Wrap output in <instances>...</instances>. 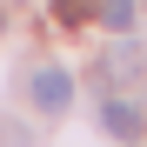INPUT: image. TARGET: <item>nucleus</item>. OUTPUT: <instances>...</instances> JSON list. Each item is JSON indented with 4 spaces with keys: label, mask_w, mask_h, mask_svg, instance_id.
I'll list each match as a JSON object with an SVG mask.
<instances>
[{
    "label": "nucleus",
    "mask_w": 147,
    "mask_h": 147,
    "mask_svg": "<svg viewBox=\"0 0 147 147\" xmlns=\"http://www.w3.org/2000/svg\"><path fill=\"white\" fill-rule=\"evenodd\" d=\"M94 74H100V80H127V74H140V47H134V40H120V47H114V54L94 67Z\"/></svg>",
    "instance_id": "7ed1b4c3"
},
{
    "label": "nucleus",
    "mask_w": 147,
    "mask_h": 147,
    "mask_svg": "<svg viewBox=\"0 0 147 147\" xmlns=\"http://www.w3.org/2000/svg\"><path fill=\"white\" fill-rule=\"evenodd\" d=\"M100 13V0H54V20L60 27H80V20H94Z\"/></svg>",
    "instance_id": "20e7f679"
},
{
    "label": "nucleus",
    "mask_w": 147,
    "mask_h": 147,
    "mask_svg": "<svg viewBox=\"0 0 147 147\" xmlns=\"http://www.w3.org/2000/svg\"><path fill=\"white\" fill-rule=\"evenodd\" d=\"M94 20L114 27V34H127V27H134V0H100V13H94Z\"/></svg>",
    "instance_id": "39448f33"
},
{
    "label": "nucleus",
    "mask_w": 147,
    "mask_h": 147,
    "mask_svg": "<svg viewBox=\"0 0 147 147\" xmlns=\"http://www.w3.org/2000/svg\"><path fill=\"white\" fill-rule=\"evenodd\" d=\"M74 100V74L67 67H34V107L40 114H60Z\"/></svg>",
    "instance_id": "f257e3e1"
},
{
    "label": "nucleus",
    "mask_w": 147,
    "mask_h": 147,
    "mask_svg": "<svg viewBox=\"0 0 147 147\" xmlns=\"http://www.w3.org/2000/svg\"><path fill=\"white\" fill-rule=\"evenodd\" d=\"M134 147H140V140H134Z\"/></svg>",
    "instance_id": "423d86ee"
},
{
    "label": "nucleus",
    "mask_w": 147,
    "mask_h": 147,
    "mask_svg": "<svg viewBox=\"0 0 147 147\" xmlns=\"http://www.w3.org/2000/svg\"><path fill=\"white\" fill-rule=\"evenodd\" d=\"M100 127H107V134H120V140H140L147 114H140V100H107V107H100Z\"/></svg>",
    "instance_id": "f03ea898"
}]
</instances>
